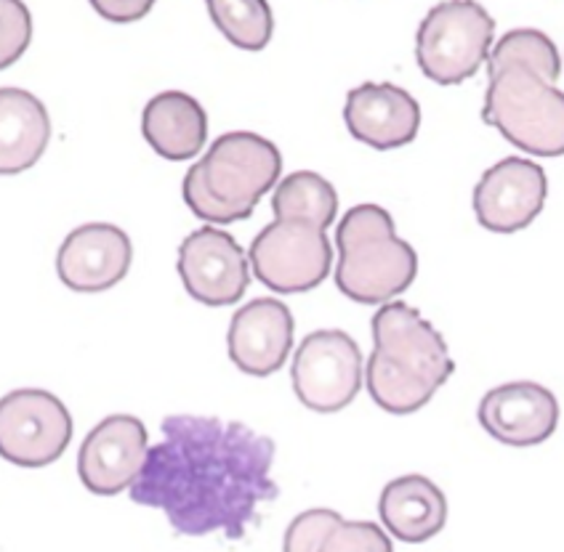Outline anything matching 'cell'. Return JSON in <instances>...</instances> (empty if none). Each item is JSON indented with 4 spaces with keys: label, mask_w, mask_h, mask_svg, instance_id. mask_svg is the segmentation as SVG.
Returning a JSON list of instances; mask_svg holds the SVG:
<instances>
[{
    "label": "cell",
    "mask_w": 564,
    "mask_h": 552,
    "mask_svg": "<svg viewBox=\"0 0 564 552\" xmlns=\"http://www.w3.org/2000/svg\"><path fill=\"white\" fill-rule=\"evenodd\" d=\"M163 439L150 446L131 486L137 505L155 507L184 537L242 539L259 521V507L278 499L272 478L274 441L242 422L171 415Z\"/></svg>",
    "instance_id": "obj_1"
},
{
    "label": "cell",
    "mask_w": 564,
    "mask_h": 552,
    "mask_svg": "<svg viewBox=\"0 0 564 552\" xmlns=\"http://www.w3.org/2000/svg\"><path fill=\"white\" fill-rule=\"evenodd\" d=\"M453 369L445 338L421 311L394 300L376 313L373 356L365 369V385L383 412H419L447 383Z\"/></svg>",
    "instance_id": "obj_2"
},
{
    "label": "cell",
    "mask_w": 564,
    "mask_h": 552,
    "mask_svg": "<svg viewBox=\"0 0 564 552\" xmlns=\"http://www.w3.org/2000/svg\"><path fill=\"white\" fill-rule=\"evenodd\" d=\"M280 170L282 157L272 141L251 131L224 133L184 176V202L200 221H246L278 184Z\"/></svg>",
    "instance_id": "obj_3"
},
{
    "label": "cell",
    "mask_w": 564,
    "mask_h": 552,
    "mask_svg": "<svg viewBox=\"0 0 564 552\" xmlns=\"http://www.w3.org/2000/svg\"><path fill=\"white\" fill-rule=\"evenodd\" d=\"M336 285L357 303H387L408 290L419 274V255L400 240L394 218L378 205H357L336 231Z\"/></svg>",
    "instance_id": "obj_4"
},
{
    "label": "cell",
    "mask_w": 564,
    "mask_h": 552,
    "mask_svg": "<svg viewBox=\"0 0 564 552\" xmlns=\"http://www.w3.org/2000/svg\"><path fill=\"white\" fill-rule=\"evenodd\" d=\"M482 120L511 144L538 157L564 154V91L528 64L487 69Z\"/></svg>",
    "instance_id": "obj_5"
},
{
    "label": "cell",
    "mask_w": 564,
    "mask_h": 552,
    "mask_svg": "<svg viewBox=\"0 0 564 552\" xmlns=\"http://www.w3.org/2000/svg\"><path fill=\"white\" fill-rule=\"evenodd\" d=\"M496 22L479 3L447 0L423 16L415 35L421 73L437 86H460L490 59Z\"/></svg>",
    "instance_id": "obj_6"
},
{
    "label": "cell",
    "mask_w": 564,
    "mask_h": 552,
    "mask_svg": "<svg viewBox=\"0 0 564 552\" xmlns=\"http://www.w3.org/2000/svg\"><path fill=\"white\" fill-rule=\"evenodd\" d=\"M328 229L304 218H274L256 234L248 261L253 276L269 290L293 295L323 285L330 274L333 247Z\"/></svg>",
    "instance_id": "obj_7"
},
{
    "label": "cell",
    "mask_w": 564,
    "mask_h": 552,
    "mask_svg": "<svg viewBox=\"0 0 564 552\" xmlns=\"http://www.w3.org/2000/svg\"><path fill=\"white\" fill-rule=\"evenodd\" d=\"M73 439V417L62 399L41 388L11 390L0 399V454L17 467H46Z\"/></svg>",
    "instance_id": "obj_8"
},
{
    "label": "cell",
    "mask_w": 564,
    "mask_h": 552,
    "mask_svg": "<svg viewBox=\"0 0 564 552\" xmlns=\"http://www.w3.org/2000/svg\"><path fill=\"white\" fill-rule=\"evenodd\" d=\"M293 390L314 412H338L362 388V351L341 330H317L304 338L293 358Z\"/></svg>",
    "instance_id": "obj_9"
},
{
    "label": "cell",
    "mask_w": 564,
    "mask_h": 552,
    "mask_svg": "<svg viewBox=\"0 0 564 552\" xmlns=\"http://www.w3.org/2000/svg\"><path fill=\"white\" fill-rule=\"evenodd\" d=\"M178 276L197 303H237L251 285V263L232 234L203 227L187 234L178 247Z\"/></svg>",
    "instance_id": "obj_10"
},
{
    "label": "cell",
    "mask_w": 564,
    "mask_h": 552,
    "mask_svg": "<svg viewBox=\"0 0 564 552\" xmlns=\"http://www.w3.org/2000/svg\"><path fill=\"white\" fill-rule=\"evenodd\" d=\"M150 435L133 415H110L83 441L78 476L91 494L112 497L131 489L144 471Z\"/></svg>",
    "instance_id": "obj_11"
},
{
    "label": "cell",
    "mask_w": 564,
    "mask_h": 552,
    "mask_svg": "<svg viewBox=\"0 0 564 552\" xmlns=\"http://www.w3.org/2000/svg\"><path fill=\"white\" fill-rule=\"evenodd\" d=\"M546 195L549 181L541 165L506 157L487 168L474 186V213L492 234H514L541 216Z\"/></svg>",
    "instance_id": "obj_12"
},
{
    "label": "cell",
    "mask_w": 564,
    "mask_h": 552,
    "mask_svg": "<svg viewBox=\"0 0 564 552\" xmlns=\"http://www.w3.org/2000/svg\"><path fill=\"white\" fill-rule=\"evenodd\" d=\"M133 261L131 236L112 223L69 231L56 255V274L75 292H105L123 281Z\"/></svg>",
    "instance_id": "obj_13"
},
{
    "label": "cell",
    "mask_w": 564,
    "mask_h": 552,
    "mask_svg": "<svg viewBox=\"0 0 564 552\" xmlns=\"http://www.w3.org/2000/svg\"><path fill=\"white\" fill-rule=\"evenodd\" d=\"M293 313L278 298H256L237 308L227 332L235 367L246 375L267 377L282 369L293 349Z\"/></svg>",
    "instance_id": "obj_14"
},
{
    "label": "cell",
    "mask_w": 564,
    "mask_h": 552,
    "mask_svg": "<svg viewBox=\"0 0 564 552\" xmlns=\"http://www.w3.org/2000/svg\"><path fill=\"white\" fill-rule=\"evenodd\" d=\"M344 120L357 141L389 152L419 136L421 107L394 82H362L346 93Z\"/></svg>",
    "instance_id": "obj_15"
},
{
    "label": "cell",
    "mask_w": 564,
    "mask_h": 552,
    "mask_svg": "<svg viewBox=\"0 0 564 552\" xmlns=\"http://www.w3.org/2000/svg\"><path fill=\"white\" fill-rule=\"evenodd\" d=\"M477 417L479 426L501 444L535 446L556 430L560 404L538 383H506L487 390Z\"/></svg>",
    "instance_id": "obj_16"
},
{
    "label": "cell",
    "mask_w": 564,
    "mask_h": 552,
    "mask_svg": "<svg viewBox=\"0 0 564 552\" xmlns=\"http://www.w3.org/2000/svg\"><path fill=\"white\" fill-rule=\"evenodd\" d=\"M141 133L160 157L189 159L200 154L208 139V114L189 93L163 91L147 101Z\"/></svg>",
    "instance_id": "obj_17"
},
{
    "label": "cell",
    "mask_w": 564,
    "mask_h": 552,
    "mask_svg": "<svg viewBox=\"0 0 564 552\" xmlns=\"http://www.w3.org/2000/svg\"><path fill=\"white\" fill-rule=\"evenodd\" d=\"M378 512L397 539L419 544L445 529L447 499L426 476H402L389 481L387 489L381 492Z\"/></svg>",
    "instance_id": "obj_18"
},
{
    "label": "cell",
    "mask_w": 564,
    "mask_h": 552,
    "mask_svg": "<svg viewBox=\"0 0 564 552\" xmlns=\"http://www.w3.org/2000/svg\"><path fill=\"white\" fill-rule=\"evenodd\" d=\"M51 141L48 109L24 88H0V173L32 168Z\"/></svg>",
    "instance_id": "obj_19"
},
{
    "label": "cell",
    "mask_w": 564,
    "mask_h": 552,
    "mask_svg": "<svg viewBox=\"0 0 564 552\" xmlns=\"http://www.w3.org/2000/svg\"><path fill=\"white\" fill-rule=\"evenodd\" d=\"M274 218H304L328 229L338 213V195L325 176L314 170H296L282 178L272 195Z\"/></svg>",
    "instance_id": "obj_20"
},
{
    "label": "cell",
    "mask_w": 564,
    "mask_h": 552,
    "mask_svg": "<svg viewBox=\"0 0 564 552\" xmlns=\"http://www.w3.org/2000/svg\"><path fill=\"white\" fill-rule=\"evenodd\" d=\"M208 14L237 48L261 51L272 41V9L264 0H208Z\"/></svg>",
    "instance_id": "obj_21"
},
{
    "label": "cell",
    "mask_w": 564,
    "mask_h": 552,
    "mask_svg": "<svg viewBox=\"0 0 564 552\" xmlns=\"http://www.w3.org/2000/svg\"><path fill=\"white\" fill-rule=\"evenodd\" d=\"M503 64H528L546 77L549 82L560 80L562 59L554 41L541 30H511L496 43L487 59V69H498Z\"/></svg>",
    "instance_id": "obj_22"
},
{
    "label": "cell",
    "mask_w": 564,
    "mask_h": 552,
    "mask_svg": "<svg viewBox=\"0 0 564 552\" xmlns=\"http://www.w3.org/2000/svg\"><path fill=\"white\" fill-rule=\"evenodd\" d=\"M314 552H394L392 539L370 521H336Z\"/></svg>",
    "instance_id": "obj_23"
},
{
    "label": "cell",
    "mask_w": 564,
    "mask_h": 552,
    "mask_svg": "<svg viewBox=\"0 0 564 552\" xmlns=\"http://www.w3.org/2000/svg\"><path fill=\"white\" fill-rule=\"evenodd\" d=\"M32 35V16L19 0L0 3V67H11L28 51Z\"/></svg>",
    "instance_id": "obj_24"
},
{
    "label": "cell",
    "mask_w": 564,
    "mask_h": 552,
    "mask_svg": "<svg viewBox=\"0 0 564 552\" xmlns=\"http://www.w3.org/2000/svg\"><path fill=\"white\" fill-rule=\"evenodd\" d=\"M336 521H341V516L336 510H328V507H314V510L301 512L288 526L285 539H282V552H314L319 539L328 534Z\"/></svg>",
    "instance_id": "obj_25"
},
{
    "label": "cell",
    "mask_w": 564,
    "mask_h": 552,
    "mask_svg": "<svg viewBox=\"0 0 564 552\" xmlns=\"http://www.w3.org/2000/svg\"><path fill=\"white\" fill-rule=\"evenodd\" d=\"M96 14H101L107 22H139L152 11V0H91Z\"/></svg>",
    "instance_id": "obj_26"
}]
</instances>
